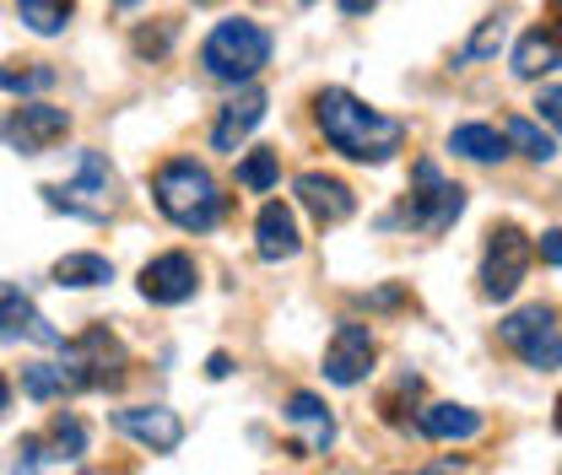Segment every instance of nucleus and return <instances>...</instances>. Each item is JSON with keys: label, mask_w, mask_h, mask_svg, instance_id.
<instances>
[{"label": "nucleus", "mask_w": 562, "mask_h": 475, "mask_svg": "<svg viewBox=\"0 0 562 475\" xmlns=\"http://www.w3.org/2000/svg\"><path fill=\"white\" fill-rule=\"evenodd\" d=\"M314 120H319V136L330 140L341 157H351V162H373L379 168V162H390L406 146V125L379 114V109H368L347 87L314 92Z\"/></svg>", "instance_id": "1"}, {"label": "nucleus", "mask_w": 562, "mask_h": 475, "mask_svg": "<svg viewBox=\"0 0 562 475\" xmlns=\"http://www.w3.org/2000/svg\"><path fill=\"white\" fill-rule=\"evenodd\" d=\"M151 201L157 211L184 227V233H211L222 216H227V195L222 184L211 179V168H201L195 157H173L151 173Z\"/></svg>", "instance_id": "2"}, {"label": "nucleus", "mask_w": 562, "mask_h": 475, "mask_svg": "<svg viewBox=\"0 0 562 475\" xmlns=\"http://www.w3.org/2000/svg\"><path fill=\"white\" fill-rule=\"evenodd\" d=\"M271 55H277V38H271L260 22H249V16L216 22L206 33V44H201L206 76L211 81H227V87H249L260 70L271 66Z\"/></svg>", "instance_id": "3"}, {"label": "nucleus", "mask_w": 562, "mask_h": 475, "mask_svg": "<svg viewBox=\"0 0 562 475\" xmlns=\"http://www.w3.org/2000/svg\"><path fill=\"white\" fill-rule=\"evenodd\" d=\"M125 346L109 325H87L76 340H60V367H66L70 395H87V389H114L125 378Z\"/></svg>", "instance_id": "4"}, {"label": "nucleus", "mask_w": 562, "mask_h": 475, "mask_svg": "<svg viewBox=\"0 0 562 475\" xmlns=\"http://www.w3.org/2000/svg\"><path fill=\"white\" fill-rule=\"evenodd\" d=\"M460 211H465V190L449 184V179L438 173V162L422 157L417 168H412V190H406V201L395 211V222L412 227V233L438 238V233H449V227L460 222Z\"/></svg>", "instance_id": "5"}, {"label": "nucleus", "mask_w": 562, "mask_h": 475, "mask_svg": "<svg viewBox=\"0 0 562 475\" xmlns=\"http://www.w3.org/2000/svg\"><path fill=\"white\" fill-rule=\"evenodd\" d=\"M497 340L536 373H558L562 367V325L552 308L530 303V308H514L503 325H497Z\"/></svg>", "instance_id": "6"}, {"label": "nucleus", "mask_w": 562, "mask_h": 475, "mask_svg": "<svg viewBox=\"0 0 562 475\" xmlns=\"http://www.w3.org/2000/svg\"><path fill=\"white\" fill-rule=\"evenodd\" d=\"M109 162L98 151H76V179L70 184H44V201L49 211H66L76 222H109L114 201H109Z\"/></svg>", "instance_id": "7"}, {"label": "nucleus", "mask_w": 562, "mask_h": 475, "mask_svg": "<svg viewBox=\"0 0 562 475\" xmlns=\"http://www.w3.org/2000/svg\"><path fill=\"white\" fill-rule=\"evenodd\" d=\"M530 260H536V244H530L514 222L492 227V233H487V255H482V297H492V303H508V297L525 286Z\"/></svg>", "instance_id": "8"}, {"label": "nucleus", "mask_w": 562, "mask_h": 475, "mask_svg": "<svg viewBox=\"0 0 562 475\" xmlns=\"http://www.w3.org/2000/svg\"><path fill=\"white\" fill-rule=\"evenodd\" d=\"M70 136V114L55 103H22L0 120V140L22 157H44L49 146H60Z\"/></svg>", "instance_id": "9"}, {"label": "nucleus", "mask_w": 562, "mask_h": 475, "mask_svg": "<svg viewBox=\"0 0 562 475\" xmlns=\"http://www.w3.org/2000/svg\"><path fill=\"white\" fill-rule=\"evenodd\" d=\"M195 292H201V265L184 249H168V255H157V260L140 265V297L157 303V308H179Z\"/></svg>", "instance_id": "10"}, {"label": "nucleus", "mask_w": 562, "mask_h": 475, "mask_svg": "<svg viewBox=\"0 0 562 475\" xmlns=\"http://www.w3.org/2000/svg\"><path fill=\"white\" fill-rule=\"evenodd\" d=\"M87 454V421L60 410L55 427H49V443L44 438H22L16 443V471H38V465H76Z\"/></svg>", "instance_id": "11"}, {"label": "nucleus", "mask_w": 562, "mask_h": 475, "mask_svg": "<svg viewBox=\"0 0 562 475\" xmlns=\"http://www.w3.org/2000/svg\"><path fill=\"white\" fill-rule=\"evenodd\" d=\"M373 351H379V346H373V330H368V325H357V319L336 325V336L325 346V378L341 384V389L362 384L368 367H373Z\"/></svg>", "instance_id": "12"}, {"label": "nucleus", "mask_w": 562, "mask_h": 475, "mask_svg": "<svg viewBox=\"0 0 562 475\" xmlns=\"http://www.w3.org/2000/svg\"><path fill=\"white\" fill-rule=\"evenodd\" d=\"M114 427L140 443L146 454H173L179 443H184V421H179V410L168 406H131V410H114Z\"/></svg>", "instance_id": "13"}, {"label": "nucleus", "mask_w": 562, "mask_h": 475, "mask_svg": "<svg viewBox=\"0 0 562 475\" xmlns=\"http://www.w3.org/2000/svg\"><path fill=\"white\" fill-rule=\"evenodd\" d=\"M0 340H27V346H60V330L38 314L27 286L0 281Z\"/></svg>", "instance_id": "14"}, {"label": "nucleus", "mask_w": 562, "mask_h": 475, "mask_svg": "<svg viewBox=\"0 0 562 475\" xmlns=\"http://www.w3.org/2000/svg\"><path fill=\"white\" fill-rule=\"evenodd\" d=\"M286 427L297 432V454H330V443H336V416H330V406L319 400V395H308V389H297L292 400H286Z\"/></svg>", "instance_id": "15"}, {"label": "nucleus", "mask_w": 562, "mask_h": 475, "mask_svg": "<svg viewBox=\"0 0 562 475\" xmlns=\"http://www.w3.org/2000/svg\"><path fill=\"white\" fill-rule=\"evenodd\" d=\"M297 205L319 222V227H341L351 211H357V195H351L341 179H330V173H297Z\"/></svg>", "instance_id": "16"}, {"label": "nucleus", "mask_w": 562, "mask_h": 475, "mask_svg": "<svg viewBox=\"0 0 562 475\" xmlns=\"http://www.w3.org/2000/svg\"><path fill=\"white\" fill-rule=\"evenodd\" d=\"M260 120H266V92H260V87H244L233 103H222V114H216V125H211V146H216V151H238L244 140L255 136Z\"/></svg>", "instance_id": "17"}, {"label": "nucleus", "mask_w": 562, "mask_h": 475, "mask_svg": "<svg viewBox=\"0 0 562 475\" xmlns=\"http://www.w3.org/2000/svg\"><path fill=\"white\" fill-rule=\"evenodd\" d=\"M303 249V238H297V216H292V205L271 201L260 211V222H255V255L266 260V265H281V260H292Z\"/></svg>", "instance_id": "18"}, {"label": "nucleus", "mask_w": 562, "mask_h": 475, "mask_svg": "<svg viewBox=\"0 0 562 475\" xmlns=\"http://www.w3.org/2000/svg\"><path fill=\"white\" fill-rule=\"evenodd\" d=\"M482 410L471 406H449V400H438V406H422L417 410V432L422 438H432V443H471V438H482Z\"/></svg>", "instance_id": "19"}, {"label": "nucleus", "mask_w": 562, "mask_h": 475, "mask_svg": "<svg viewBox=\"0 0 562 475\" xmlns=\"http://www.w3.org/2000/svg\"><path fill=\"white\" fill-rule=\"evenodd\" d=\"M562 70V27H530L514 49V76L519 81H541Z\"/></svg>", "instance_id": "20"}, {"label": "nucleus", "mask_w": 562, "mask_h": 475, "mask_svg": "<svg viewBox=\"0 0 562 475\" xmlns=\"http://www.w3.org/2000/svg\"><path fill=\"white\" fill-rule=\"evenodd\" d=\"M449 151L471 157V162H503L508 157V136L497 125H454L449 131Z\"/></svg>", "instance_id": "21"}, {"label": "nucleus", "mask_w": 562, "mask_h": 475, "mask_svg": "<svg viewBox=\"0 0 562 475\" xmlns=\"http://www.w3.org/2000/svg\"><path fill=\"white\" fill-rule=\"evenodd\" d=\"M109 281H114V260H103V255L55 260V286H66V292H92V286H109Z\"/></svg>", "instance_id": "22"}, {"label": "nucleus", "mask_w": 562, "mask_h": 475, "mask_svg": "<svg viewBox=\"0 0 562 475\" xmlns=\"http://www.w3.org/2000/svg\"><path fill=\"white\" fill-rule=\"evenodd\" d=\"M76 11V0H16V16L38 33V38H60Z\"/></svg>", "instance_id": "23"}, {"label": "nucleus", "mask_w": 562, "mask_h": 475, "mask_svg": "<svg viewBox=\"0 0 562 475\" xmlns=\"http://www.w3.org/2000/svg\"><path fill=\"white\" fill-rule=\"evenodd\" d=\"M503 136H508V146H519L530 162H552V157H558V140L547 136L536 120H525V114H514V120L503 125Z\"/></svg>", "instance_id": "24"}, {"label": "nucleus", "mask_w": 562, "mask_h": 475, "mask_svg": "<svg viewBox=\"0 0 562 475\" xmlns=\"http://www.w3.org/2000/svg\"><path fill=\"white\" fill-rule=\"evenodd\" d=\"M22 395H27V400H60V395H70L66 367H60V362H33V367H22Z\"/></svg>", "instance_id": "25"}, {"label": "nucleus", "mask_w": 562, "mask_h": 475, "mask_svg": "<svg viewBox=\"0 0 562 475\" xmlns=\"http://www.w3.org/2000/svg\"><path fill=\"white\" fill-rule=\"evenodd\" d=\"M277 173H281L277 151H249V157L238 162V184H244V190H255V195H266V190L277 184Z\"/></svg>", "instance_id": "26"}, {"label": "nucleus", "mask_w": 562, "mask_h": 475, "mask_svg": "<svg viewBox=\"0 0 562 475\" xmlns=\"http://www.w3.org/2000/svg\"><path fill=\"white\" fill-rule=\"evenodd\" d=\"M503 38H508V16H487V22L476 27V38L465 44V60H492V55L503 49Z\"/></svg>", "instance_id": "27"}, {"label": "nucleus", "mask_w": 562, "mask_h": 475, "mask_svg": "<svg viewBox=\"0 0 562 475\" xmlns=\"http://www.w3.org/2000/svg\"><path fill=\"white\" fill-rule=\"evenodd\" d=\"M0 87L5 92H44V87H55V70L49 66H33V70H16V66H0Z\"/></svg>", "instance_id": "28"}, {"label": "nucleus", "mask_w": 562, "mask_h": 475, "mask_svg": "<svg viewBox=\"0 0 562 475\" xmlns=\"http://www.w3.org/2000/svg\"><path fill=\"white\" fill-rule=\"evenodd\" d=\"M422 395V378L417 373H401V384H395V395H384V416H390V421H406V400H417Z\"/></svg>", "instance_id": "29"}, {"label": "nucleus", "mask_w": 562, "mask_h": 475, "mask_svg": "<svg viewBox=\"0 0 562 475\" xmlns=\"http://www.w3.org/2000/svg\"><path fill=\"white\" fill-rule=\"evenodd\" d=\"M536 109H541V120H547V125H552V131L562 136V81H558V87H541Z\"/></svg>", "instance_id": "30"}, {"label": "nucleus", "mask_w": 562, "mask_h": 475, "mask_svg": "<svg viewBox=\"0 0 562 475\" xmlns=\"http://www.w3.org/2000/svg\"><path fill=\"white\" fill-rule=\"evenodd\" d=\"M536 249H541V260H547V265H558V271H562V227L541 233V244H536Z\"/></svg>", "instance_id": "31"}, {"label": "nucleus", "mask_w": 562, "mask_h": 475, "mask_svg": "<svg viewBox=\"0 0 562 475\" xmlns=\"http://www.w3.org/2000/svg\"><path fill=\"white\" fill-rule=\"evenodd\" d=\"M336 5H341V11H347V16H368V11H373V5H379V0H336Z\"/></svg>", "instance_id": "32"}, {"label": "nucleus", "mask_w": 562, "mask_h": 475, "mask_svg": "<svg viewBox=\"0 0 562 475\" xmlns=\"http://www.w3.org/2000/svg\"><path fill=\"white\" fill-rule=\"evenodd\" d=\"M211 378H227V373H233V362H227V357H222V351H216V357H211V367H206Z\"/></svg>", "instance_id": "33"}, {"label": "nucleus", "mask_w": 562, "mask_h": 475, "mask_svg": "<svg viewBox=\"0 0 562 475\" xmlns=\"http://www.w3.org/2000/svg\"><path fill=\"white\" fill-rule=\"evenodd\" d=\"M5 410H11V384L0 378V416H5Z\"/></svg>", "instance_id": "34"}, {"label": "nucleus", "mask_w": 562, "mask_h": 475, "mask_svg": "<svg viewBox=\"0 0 562 475\" xmlns=\"http://www.w3.org/2000/svg\"><path fill=\"white\" fill-rule=\"evenodd\" d=\"M552 421H558V432H562V400H558V410H552Z\"/></svg>", "instance_id": "35"}, {"label": "nucleus", "mask_w": 562, "mask_h": 475, "mask_svg": "<svg viewBox=\"0 0 562 475\" xmlns=\"http://www.w3.org/2000/svg\"><path fill=\"white\" fill-rule=\"evenodd\" d=\"M114 5H140V0H114Z\"/></svg>", "instance_id": "36"}, {"label": "nucleus", "mask_w": 562, "mask_h": 475, "mask_svg": "<svg viewBox=\"0 0 562 475\" xmlns=\"http://www.w3.org/2000/svg\"><path fill=\"white\" fill-rule=\"evenodd\" d=\"M552 11H558V16H562V0H552Z\"/></svg>", "instance_id": "37"}, {"label": "nucleus", "mask_w": 562, "mask_h": 475, "mask_svg": "<svg viewBox=\"0 0 562 475\" xmlns=\"http://www.w3.org/2000/svg\"><path fill=\"white\" fill-rule=\"evenodd\" d=\"M195 5H211V0H195Z\"/></svg>", "instance_id": "38"}, {"label": "nucleus", "mask_w": 562, "mask_h": 475, "mask_svg": "<svg viewBox=\"0 0 562 475\" xmlns=\"http://www.w3.org/2000/svg\"><path fill=\"white\" fill-rule=\"evenodd\" d=\"M303 5H308V0H303Z\"/></svg>", "instance_id": "39"}]
</instances>
